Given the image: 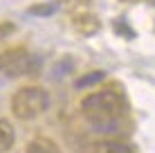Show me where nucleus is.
I'll use <instances>...</instances> for the list:
<instances>
[{
	"label": "nucleus",
	"instance_id": "obj_3",
	"mask_svg": "<svg viewBox=\"0 0 155 153\" xmlns=\"http://www.w3.org/2000/svg\"><path fill=\"white\" fill-rule=\"evenodd\" d=\"M38 61L25 47H12V50L0 52V72L7 77H23L36 70Z\"/></svg>",
	"mask_w": 155,
	"mask_h": 153
},
{
	"label": "nucleus",
	"instance_id": "obj_1",
	"mask_svg": "<svg viewBox=\"0 0 155 153\" xmlns=\"http://www.w3.org/2000/svg\"><path fill=\"white\" fill-rule=\"evenodd\" d=\"M81 113L90 124L106 128L115 124L121 113V97L115 90H97L83 97L81 101Z\"/></svg>",
	"mask_w": 155,
	"mask_h": 153
},
{
	"label": "nucleus",
	"instance_id": "obj_9",
	"mask_svg": "<svg viewBox=\"0 0 155 153\" xmlns=\"http://www.w3.org/2000/svg\"><path fill=\"white\" fill-rule=\"evenodd\" d=\"M101 79H104V72H90V75H85V77L79 79L77 86L79 88H88V86H92V83H99Z\"/></svg>",
	"mask_w": 155,
	"mask_h": 153
},
{
	"label": "nucleus",
	"instance_id": "obj_5",
	"mask_svg": "<svg viewBox=\"0 0 155 153\" xmlns=\"http://www.w3.org/2000/svg\"><path fill=\"white\" fill-rule=\"evenodd\" d=\"M74 25H77V29L81 32V34H94V32L99 29L97 16L90 14V12H77L74 14Z\"/></svg>",
	"mask_w": 155,
	"mask_h": 153
},
{
	"label": "nucleus",
	"instance_id": "obj_6",
	"mask_svg": "<svg viewBox=\"0 0 155 153\" xmlns=\"http://www.w3.org/2000/svg\"><path fill=\"white\" fill-rule=\"evenodd\" d=\"M16 144V131L9 119L0 117V153H7Z\"/></svg>",
	"mask_w": 155,
	"mask_h": 153
},
{
	"label": "nucleus",
	"instance_id": "obj_10",
	"mask_svg": "<svg viewBox=\"0 0 155 153\" xmlns=\"http://www.w3.org/2000/svg\"><path fill=\"white\" fill-rule=\"evenodd\" d=\"M9 34H14V23H2L0 25V38H5Z\"/></svg>",
	"mask_w": 155,
	"mask_h": 153
},
{
	"label": "nucleus",
	"instance_id": "obj_2",
	"mask_svg": "<svg viewBox=\"0 0 155 153\" xmlns=\"http://www.w3.org/2000/svg\"><path fill=\"white\" fill-rule=\"evenodd\" d=\"M9 106H12V115L16 119L29 122V119L41 117L50 108V95L41 86H23L12 95Z\"/></svg>",
	"mask_w": 155,
	"mask_h": 153
},
{
	"label": "nucleus",
	"instance_id": "obj_4",
	"mask_svg": "<svg viewBox=\"0 0 155 153\" xmlns=\"http://www.w3.org/2000/svg\"><path fill=\"white\" fill-rule=\"evenodd\" d=\"M25 153H61L58 144L52 138H45V135H36L27 142L25 146Z\"/></svg>",
	"mask_w": 155,
	"mask_h": 153
},
{
	"label": "nucleus",
	"instance_id": "obj_7",
	"mask_svg": "<svg viewBox=\"0 0 155 153\" xmlns=\"http://www.w3.org/2000/svg\"><path fill=\"white\" fill-rule=\"evenodd\" d=\"M97 153H135L128 142H121V140H108V142H101L97 144Z\"/></svg>",
	"mask_w": 155,
	"mask_h": 153
},
{
	"label": "nucleus",
	"instance_id": "obj_8",
	"mask_svg": "<svg viewBox=\"0 0 155 153\" xmlns=\"http://www.w3.org/2000/svg\"><path fill=\"white\" fill-rule=\"evenodd\" d=\"M56 9V2H43V5H34V7H29L31 14L36 16H52Z\"/></svg>",
	"mask_w": 155,
	"mask_h": 153
}]
</instances>
